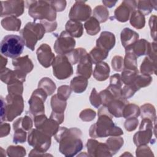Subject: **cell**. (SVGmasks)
<instances>
[{
    "instance_id": "cell-1",
    "label": "cell",
    "mask_w": 157,
    "mask_h": 157,
    "mask_svg": "<svg viewBox=\"0 0 157 157\" xmlns=\"http://www.w3.org/2000/svg\"><path fill=\"white\" fill-rule=\"evenodd\" d=\"M61 132L59 131L56 132L55 139L60 142L59 150L63 154L69 152L73 153L74 155L82 148V142L80 139L81 132L77 128H71L67 129L65 127H61L60 129ZM59 130V129H58Z\"/></svg>"
},
{
    "instance_id": "cell-2",
    "label": "cell",
    "mask_w": 157,
    "mask_h": 157,
    "mask_svg": "<svg viewBox=\"0 0 157 157\" xmlns=\"http://www.w3.org/2000/svg\"><path fill=\"white\" fill-rule=\"evenodd\" d=\"M99 116L97 123L91 126L90 129V136L101 137L109 135H121L123 134L121 129L114 125L111 117L102 114L99 115Z\"/></svg>"
},
{
    "instance_id": "cell-3",
    "label": "cell",
    "mask_w": 157,
    "mask_h": 157,
    "mask_svg": "<svg viewBox=\"0 0 157 157\" xmlns=\"http://www.w3.org/2000/svg\"><path fill=\"white\" fill-rule=\"evenodd\" d=\"M1 102L4 104V107L1 106V117L2 118L4 115V120L6 121H12L17 116L20 115L23 110V101L20 94H9L5 102H3L2 98Z\"/></svg>"
},
{
    "instance_id": "cell-4",
    "label": "cell",
    "mask_w": 157,
    "mask_h": 157,
    "mask_svg": "<svg viewBox=\"0 0 157 157\" xmlns=\"http://www.w3.org/2000/svg\"><path fill=\"white\" fill-rule=\"evenodd\" d=\"M28 2L29 3L28 13L35 20H47L49 21H53L56 19V10L49 1H33Z\"/></svg>"
},
{
    "instance_id": "cell-5",
    "label": "cell",
    "mask_w": 157,
    "mask_h": 157,
    "mask_svg": "<svg viewBox=\"0 0 157 157\" xmlns=\"http://www.w3.org/2000/svg\"><path fill=\"white\" fill-rule=\"evenodd\" d=\"M25 44L23 39L20 36H6L1 42V53L7 57L16 58L22 53Z\"/></svg>"
},
{
    "instance_id": "cell-6",
    "label": "cell",
    "mask_w": 157,
    "mask_h": 157,
    "mask_svg": "<svg viewBox=\"0 0 157 157\" xmlns=\"http://www.w3.org/2000/svg\"><path fill=\"white\" fill-rule=\"evenodd\" d=\"M45 31L44 26L41 23L30 22L26 25L25 28L20 31V34L26 46L31 50H34L37 41L43 37Z\"/></svg>"
},
{
    "instance_id": "cell-7",
    "label": "cell",
    "mask_w": 157,
    "mask_h": 157,
    "mask_svg": "<svg viewBox=\"0 0 157 157\" xmlns=\"http://www.w3.org/2000/svg\"><path fill=\"white\" fill-rule=\"evenodd\" d=\"M53 75L58 79H66L72 73V67L68 58L64 55H58L53 63Z\"/></svg>"
},
{
    "instance_id": "cell-8",
    "label": "cell",
    "mask_w": 157,
    "mask_h": 157,
    "mask_svg": "<svg viewBox=\"0 0 157 157\" xmlns=\"http://www.w3.org/2000/svg\"><path fill=\"white\" fill-rule=\"evenodd\" d=\"M50 136L37 129H33L28 136V143L40 152L47 150L50 145Z\"/></svg>"
},
{
    "instance_id": "cell-9",
    "label": "cell",
    "mask_w": 157,
    "mask_h": 157,
    "mask_svg": "<svg viewBox=\"0 0 157 157\" xmlns=\"http://www.w3.org/2000/svg\"><path fill=\"white\" fill-rule=\"evenodd\" d=\"M75 45V40L66 31H63L56 40L54 49L58 55H67L72 51Z\"/></svg>"
},
{
    "instance_id": "cell-10",
    "label": "cell",
    "mask_w": 157,
    "mask_h": 157,
    "mask_svg": "<svg viewBox=\"0 0 157 157\" xmlns=\"http://www.w3.org/2000/svg\"><path fill=\"white\" fill-rule=\"evenodd\" d=\"M91 7L85 1H76L69 13V18L72 20L85 21L90 16Z\"/></svg>"
},
{
    "instance_id": "cell-11",
    "label": "cell",
    "mask_w": 157,
    "mask_h": 157,
    "mask_svg": "<svg viewBox=\"0 0 157 157\" xmlns=\"http://www.w3.org/2000/svg\"><path fill=\"white\" fill-rule=\"evenodd\" d=\"M1 17L10 15L14 17L20 16L23 12L24 1H1Z\"/></svg>"
},
{
    "instance_id": "cell-12",
    "label": "cell",
    "mask_w": 157,
    "mask_h": 157,
    "mask_svg": "<svg viewBox=\"0 0 157 157\" xmlns=\"http://www.w3.org/2000/svg\"><path fill=\"white\" fill-rule=\"evenodd\" d=\"M136 6V1H124L115 10V16L118 21L125 22L128 20L131 13L135 10Z\"/></svg>"
},
{
    "instance_id": "cell-13",
    "label": "cell",
    "mask_w": 157,
    "mask_h": 157,
    "mask_svg": "<svg viewBox=\"0 0 157 157\" xmlns=\"http://www.w3.org/2000/svg\"><path fill=\"white\" fill-rule=\"evenodd\" d=\"M38 61L45 67H49L55 60V55L52 52L50 47L46 44H44L37 50Z\"/></svg>"
},
{
    "instance_id": "cell-14",
    "label": "cell",
    "mask_w": 157,
    "mask_h": 157,
    "mask_svg": "<svg viewBox=\"0 0 157 157\" xmlns=\"http://www.w3.org/2000/svg\"><path fill=\"white\" fill-rule=\"evenodd\" d=\"M13 65L15 68V71L21 74L26 75L27 73L31 72L33 68V64L28 56H25L20 58L13 59Z\"/></svg>"
},
{
    "instance_id": "cell-15",
    "label": "cell",
    "mask_w": 157,
    "mask_h": 157,
    "mask_svg": "<svg viewBox=\"0 0 157 157\" xmlns=\"http://www.w3.org/2000/svg\"><path fill=\"white\" fill-rule=\"evenodd\" d=\"M91 63L89 55L87 53H85L79 60V64L77 66V74L89 78L92 72Z\"/></svg>"
},
{
    "instance_id": "cell-16",
    "label": "cell",
    "mask_w": 157,
    "mask_h": 157,
    "mask_svg": "<svg viewBox=\"0 0 157 157\" xmlns=\"http://www.w3.org/2000/svg\"><path fill=\"white\" fill-rule=\"evenodd\" d=\"M115 38L113 34L104 31L102 32L96 41L97 47L107 51L111 50L115 45Z\"/></svg>"
},
{
    "instance_id": "cell-17",
    "label": "cell",
    "mask_w": 157,
    "mask_h": 157,
    "mask_svg": "<svg viewBox=\"0 0 157 157\" xmlns=\"http://www.w3.org/2000/svg\"><path fill=\"white\" fill-rule=\"evenodd\" d=\"M47 94L45 93H43L40 96L39 99H37L36 96L33 93V95L29 101V104L30 105V111L34 115L37 113H43L44 112V106L43 102L45 101Z\"/></svg>"
},
{
    "instance_id": "cell-18",
    "label": "cell",
    "mask_w": 157,
    "mask_h": 157,
    "mask_svg": "<svg viewBox=\"0 0 157 157\" xmlns=\"http://www.w3.org/2000/svg\"><path fill=\"white\" fill-rule=\"evenodd\" d=\"M126 101L124 98H119L118 99H113L107 106L108 107L107 110L109 113H112L116 117H122V113Z\"/></svg>"
},
{
    "instance_id": "cell-19",
    "label": "cell",
    "mask_w": 157,
    "mask_h": 157,
    "mask_svg": "<svg viewBox=\"0 0 157 157\" xmlns=\"http://www.w3.org/2000/svg\"><path fill=\"white\" fill-rule=\"evenodd\" d=\"M126 48H129L137 57L149 54L151 48L150 44L144 39L136 42L133 45Z\"/></svg>"
},
{
    "instance_id": "cell-20",
    "label": "cell",
    "mask_w": 157,
    "mask_h": 157,
    "mask_svg": "<svg viewBox=\"0 0 157 157\" xmlns=\"http://www.w3.org/2000/svg\"><path fill=\"white\" fill-rule=\"evenodd\" d=\"M66 31L72 37H79L83 33V25L75 20H69L66 25Z\"/></svg>"
},
{
    "instance_id": "cell-21",
    "label": "cell",
    "mask_w": 157,
    "mask_h": 157,
    "mask_svg": "<svg viewBox=\"0 0 157 157\" xmlns=\"http://www.w3.org/2000/svg\"><path fill=\"white\" fill-rule=\"evenodd\" d=\"M110 69L105 63H98L94 71V77L97 80H105L109 77Z\"/></svg>"
},
{
    "instance_id": "cell-22",
    "label": "cell",
    "mask_w": 157,
    "mask_h": 157,
    "mask_svg": "<svg viewBox=\"0 0 157 157\" xmlns=\"http://www.w3.org/2000/svg\"><path fill=\"white\" fill-rule=\"evenodd\" d=\"M138 38L139 34L135 31L131 30L129 28H124L121 33V40L123 45L126 42L128 39H129L127 42L126 47L133 45L137 41Z\"/></svg>"
},
{
    "instance_id": "cell-23",
    "label": "cell",
    "mask_w": 157,
    "mask_h": 157,
    "mask_svg": "<svg viewBox=\"0 0 157 157\" xmlns=\"http://www.w3.org/2000/svg\"><path fill=\"white\" fill-rule=\"evenodd\" d=\"M88 85L87 78L83 77H74L71 82V88L75 93H80L86 90Z\"/></svg>"
},
{
    "instance_id": "cell-24",
    "label": "cell",
    "mask_w": 157,
    "mask_h": 157,
    "mask_svg": "<svg viewBox=\"0 0 157 157\" xmlns=\"http://www.w3.org/2000/svg\"><path fill=\"white\" fill-rule=\"evenodd\" d=\"M109 55V51L96 47L90 52L89 56L93 64H98L102 60L105 59Z\"/></svg>"
},
{
    "instance_id": "cell-25",
    "label": "cell",
    "mask_w": 157,
    "mask_h": 157,
    "mask_svg": "<svg viewBox=\"0 0 157 157\" xmlns=\"http://www.w3.org/2000/svg\"><path fill=\"white\" fill-rule=\"evenodd\" d=\"M3 28L9 31H18L21 25V21L14 16H10L3 19L1 21Z\"/></svg>"
},
{
    "instance_id": "cell-26",
    "label": "cell",
    "mask_w": 157,
    "mask_h": 157,
    "mask_svg": "<svg viewBox=\"0 0 157 157\" xmlns=\"http://www.w3.org/2000/svg\"><path fill=\"white\" fill-rule=\"evenodd\" d=\"M130 23L136 28L140 29L145 25V18L144 15L139 10H134L131 13Z\"/></svg>"
},
{
    "instance_id": "cell-27",
    "label": "cell",
    "mask_w": 157,
    "mask_h": 157,
    "mask_svg": "<svg viewBox=\"0 0 157 157\" xmlns=\"http://www.w3.org/2000/svg\"><path fill=\"white\" fill-rule=\"evenodd\" d=\"M87 33L90 35H96L100 31L99 23L95 17H91L84 25Z\"/></svg>"
},
{
    "instance_id": "cell-28",
    "label": "cell",
    "mask_w": 157,
    "mask_h": 157,
    "mask_svg": "<svg viewBox=\"0 0 157 157\" xmlns=\"http://www.w3.org/2000/svg\"><path fill=\"white\" fill-rule=\"evenodd\" d=\"M137 56L128 48H126V56L124 59V65L126 68L131 70L137 69Z\"/></svg>"
},
{
    "instance_id": "cell-29",
    "label": "cell",
    "mask_w": 157,
    "mask_h": 157,
    "mask_svg": "<svg viewBox=\"0 0 157 157\" xmlns=\"http://www.w3.org/2000/svg\"><path fill=\"white\" fill-rule=\"evenodd\" d=\"M156 70V61H153L149 57H146L140 66V71L144 74H151L153 71Z\"/></svg>"
},
{
    "instance_id": "cell-30",
    "label": "cell",
    "mask_w": 157,
    "mask_h": 157,
    "mask_svg": "<svg viewBox=\"0 0 157 157\" xmlns=\"http://www.w3.org/2000/svg\"><path fill=\"white\" fill-rule=\"evenodd\" d=\"M93 15L97 18L98 21L99 22H104L107 20V17L109 15V12L104 7L102 6H97L93 11Z\"/></svg>"
},
{
    "instance_id": "cell-31",
    "label": "cell",
    "mask_w": 157,
    "mask_h": 157,
    "mask_svg": "<svg viewBox=\"0 0 157 157\" xmlns=\"http://www.w3.org/2000/svg\"><path fill=\"white\" fill-rule=\"evenodd\" d=\"M140 111L137 106L134 104H129L126 107H124L123 111L122 116L128 118V117L134 116L138 117L139 115Z\"/></svg>"
},
{
    "instance_id": "cell-32",
    "label": "cell",
    "mask_w": 157,
    "mask_h": 157,
    "mask_svg": "<svg viewBox=\"0 0 157 157\" xmlns=\"http://www.w3.org/2000/svg\"><path fill=\"white\" fill-rule=\"evenodd\" d=\"M138 9L143 15H148L153 9V5L150 1H138Z\"/></svg>"
},
{
    "instance_id": "cell-33",
    "label": "cell",
    "mask_w": 157,
    "mask_h": 157,
    "mask_svg": "<svg viewBox=\"0 0 157 157\" xmlns=\"http://www.w3.org/2000/svg\"><path fill=\"white\" fill-rule=\"evenodd\" d=\"M15 132L14 134L13 142L15 143H23L26 140V132L23 131L21 128L15 129Z\"/></svg>"
},
{
    "instance_id": "cell-34",
    "label": "cell",
    "mask_w": 157,
    "mask_h": 157,
    "mask_svg": "<svg viewBox=\"0 0 157 157\" xmlns=\"http://www.w3.org/2000/svg\"><path fill=\"white\" fill-rule=\"evenodd\" d=\"M22 120H23V123H21V118H19L17 120V121L20 123L21 126V128H23L25 130H29L32 127V121L31 119L30 118V117H25L22 118Z\"/></svg>"
},
{
    "instance_id": "cell-35",
    "label": "cell",
    "mask_w": 157,
    "mask_h": 157,
    "mask_svg": "<svg viewBox=\"0 0 157 157\" xmlns=\"http://www.w3.org/2000/svg\"><path fill=\"white\" fill-rule=\"evenodd\" d=\"M123 63V58L121 56H116L112 61V65L113 69L117 71H121L122 70L123 64H120L119 63Z\"/></svg>"
},
{
    "instance_id": "cell-36",
    "label": "cell",
    "mask_w": 157,
    "mask_h": 157,
    "mask_svg": "<svg viewBox=\"0 0 157 157\" xmlns=\"http://www.w3.org/2000/svg\"><path fill=\"white\" fill-rule=\"evenodd\" d=\"M90 101L91 102V104L96 107H98L101 103V98L97 94L96 90L94 88L92 91L91 95L90 96Z\"/></svg>"
},
{
    "instance_id": "cell-37",
    "label": "cell",
    "mask_w": 157,
    "mask_h": 157,
    "mask_svg": "<svg viewBox=\"0 0 157 157\" xmlns=\"http://www.w3.org/2000/svg\"><path fill=\"white\" fill-rule=\"evenodd\" d=\"M49 2L55 7V10L56 11H63L65 7H66V2L65 1H49Z\"/></svg>"
},
{
    "instance_id": "cell-38",
    "label": "cell",
    "mask_w": 157,
    "mask_h": 157,
    "mask_svg": "<svg viewBox=\"0 0 157 157\" xmlns=\"http://www.w3.org/2000/svg\"><path fill=\"white\" fill-rule=\"evenodd\" d=\"M102 2L104 4H105V5L106 6H108L109 7H112V6H115V4H116L117 1L113 2V1H102Z\"/></svg>"
}]
</instances>
